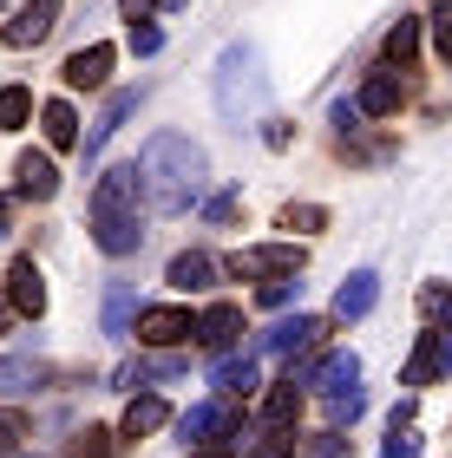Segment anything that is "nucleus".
<instances>
[{
    "label": "nucleus",
    "mask_w": 452,
    "mask_h": 458,
    "mask_svg": "<svg viewBox=\"0 0 452 458\" xmlns=\"http://www.w3.org/2000/svg\"><path fill=\"white\" fill-rule=\"evenodd\" d=\"M59 7H66V0H27V7H20L7 27H0V47L7 53H27V47H39V39H47L53 27H59Z\"/></svg>",
    "instance_id": "nucleus-5"
},
{
    "label": "nucleus",
    "mask_w": 452,
    "mask_h": 458,
    "mask_svg": "<svg viewBox=\"0 0 452 458\" xmlns=\"http://www.w3.org/2000/svg\"><path fill=\"white\" fill-rule=\"evenodd\" d=\"M158 7H183V0H158Z\"/></svg>",
    "instance_id": "nucleus-43"
},
{
    "label": "nucleus",
    "mask_w": 452,
    "mask_h": 458,
    "mask_svg": "<svg viewBox=\"0 0 452 458\" xmlns=\"http://www.w3.org/2000/svg\"><path fill=\"white\" fill-rule=\"evenodd\" d=\"M262 144H269V151H289V124L269 118V124H262Z\"/></svg>",
    "instance_id": "nucleus-37"
},
{
    "label": "nucleus",
    "mask_w": 452,
    "mask_h": 458,
    "mask_svg": "<svg viewBox=\"0 0 452 458\" xmlns=\"http://www.w3.org/2000/svg\"><path fill=\"white\" fill-rule=\"evenodd\" d=\"M158 47H164V33L151 20H132V53H158Z\"/></svg>",
    "instance_id": "nucleus-34"
},
{
    "label": "nucleus",
    "mask_w": 452,
    "mask_h": 458,
    "mask_svg": "<svg viewBox=\"0 0 452 458\" xmlns=\"http://www.w3.org/2000/svg\"><path fill=\"white\" fill-rule=\"evenodd\" d=\"M7 315H13V308H7V301H0V335H7Z\"/></svg>",
    "instance_id": "nucleus-42"
},
{
    "label": "nucleus",
    "mask_w": 452,
    "mask_h": 458,
    "mask_svg": "<svg viewBox=\"0 0 452 458\" xmlns=\"http://www.w3.org/2000/svg\"><path fill=\"white\" fill-rule=\"evenodd\" d=\"M138 171L132 164H112L106 177H98L92 191V242L106 249V256H132L138 242H145V229H138Z\"/></svg>",
    "instance_id": "nucleus-2"
},
{
    "label": "nucleus",
    "mask_w": 452,
    "mask_h": 458,
    "mask_svg": "<svg viewBox=\"0 0 452 458\" xmlns=\"http://www.w3.org/2000/svg\"><path fill=\"white\" fill-rule=\"evenodd\" d=\"M138 341L145 347H183L191 341V308H138Z\"/></svg>",
    "instance_id": "nucleus-10"
},
{
    "label": "nucleus",
    "mask_w": 452,
    "mask_h": 458,
    "mask_svg": "<svg viewBox=\"0 0 452 458\" xmlns=\"http://www.w3.org/2000/svg\"><path fill=\"white\" fill-rule=\"evenodd\" d=\"M295 276H302V268H289V276H262L256 301H262V308H289V301L302 295V282H295Z\"/></svg>",
    "instance_id": "nucleus-25"
},
{
    "label": "nucleus",
    "mask_w": 452,
    "mask_h": 458,
    "mask_svg": "<svg viewBox=\"0 0 452 458\" xmlns=\"http://www.w3.org/2000/svg\"><path fill=\"white\" fill-rule=\"evenodd\" d=\"M79 458H118V432L112 426H86L79 432Z\"/></svg>",
    "instance_id": "nucleus-29"
},
{
    "label": "nucleus",
    "mask_w": 452,
    "mask_h": 458,
    "mask_svg": "<svg viewBox=\"0 0 452 458\" xmlns=\"http://www.w3.org/2000/svg\"><path fill=\"white\" fill-rule=\"evenodd\" d=\"M13 177H20V197H27V203H47L59 191V171H53L47 151H27V157L13 164Z\"/></svg>",
    "instance_id": "nucleus-15"
},
{
    "label": "nucleus",
    "mask_w": 452,
    "mask_h": 458,
    "mask_svg": "<svg viewBox=\"0 0 452 458\" xmlns=\"http://www.w3.org/2000/svg\"><path fill=\"white\" fill-rule=\"evenodd\" d=\"M433 47H439V59H452V0L433 7Z\"/></svg>",
    "instance_id": "nucleus-33"
},
{
    "label": "nucleus",
    "mask_w": 452,
    "mask_h": 458,
    "mask_svg": "<svg viewBox=\"0 0 452 458\" xmlns=\"http://www.w3.org/2000/svg\"><path fill=\"white\" fill-rule=\"evenodd\" d=\"M289 268H302L295 242H256V249H236L230 256V276H289Z\"/></svg>",
    "instance_id": "nucleus-9"
},
{
    "label": "nucleus",
    "mask_w": 452,
    "mask_h": 458,
    "mask_svg": "<svg viewBox=\"0 0 452 458\" xmlns=\"http://www.w3.org/2000/svg\"><path fill=\"white\" fill-rule=\"evenodd\" d=\"M125 315H132V288H112V301H106V327L112 335H125Z\"/></svg>",
    "instance_id": "nucleus-32"
},
{
    "label": "nucleus",
    "mask_w": 452,
    "mask_h": 458,
    "mask_svg": "<svg viewBox=\"0 0 452 458\" xmlns=\"http://www.w3.org/2000/svg\"><path fill=\"white\" fill-rule=\"evenodd\" d=\"M33 118V92L27 86H0V131H20Z\"/></svg>",
    "instance_id": "nucleus-23"
},
{
    "label": "nucleus",
    "mask_w": 452,
    "mask_h": 458,
    "mask_svg": "<svg viewBox=\"0 0 452 458\" xmlns=\"http://www.w3.org/2000/svg\"><path fill=\"white\" fill-rule=\"evenodd\" d=\"M236 203H243L236 191H217L210 203H203V216H210V223H230V216H236Z\"/></svg>",
    "instance_id": "nucleus-35"
},
{
    "label": "nucleus",
    "mask_w": 452,
    "mask_h": 458,
    "mask_svg": "<svg viewBox=\"0 0 452 458\" xmlns=\"http://www.w3.org/2000/svg\"><path fill=\"white\" fill-rule=\"evenodd\" d=\"M380 458H420V439H414V426H394V432H387Z\"/></svg>",
    "instance_id": "nucleus-31"
},
{
    "label": "nucleus",
    "mask_w": 452,
    "mask_h": 458,
    "mask_svg": "<svg viewBox=\"0 0 452 458\" xmlns=\"http://www.w3.org/2000/svg\"><path fill=\"white\" fill-rule=\"evenodd\" d=\"M210 380H217V400H250V393L262 386V380H256V360H250V353H243V360H223V367L210 373Z\"/></svg>",
    "instance_id": "nucleus-19"
},
{
    "label": "nucleus",
    "mask_w": 452,
    "mask_h": 458,
    "mask_svg": "<svg viewBox=\"0 0 452 458\" xmlns=\"http://www.w3.org/2000/svg\"><path fill=\"white\" fill-rule=\"evenodd\" d=\"M439 373H446V327L426 321L420 341H414V360H406V373H400V386H433Z\"/></svg>",
    "instance_id": "nucleus-8"
},
{
    "label": "nucleus",
    "mask_w": 452,
    "mask_h": 458,
    "mask_svg": "<svg viewBox=\"0 0 452 458\" xmlns=\"http://www.w3.org/2000/svg\"><path fill=\"white\" fill-rule=\"evenodd\" d=\"M400 72L394 66H380V72H367V86H361V98H354V106H361V118H394L400 112Z\"/></svg>",
    "instance_id": "nucleus-12"
},
{
    "label": "nucleus",
    "mask_w": 452,
    "mask_h": 458,
    "mask_svg": "<svg viewBox=\"0 0 452 458\" xmlns=\"http://www.w3.org/2000/svg\"><path fill=\"white\" fill-rule=\"evenodd\" d=\"M321 335V321L315 315H295V321H276L269 335H262V353H295V347H308Z\"/></svg>",
    "instance_id": "nucleus-18"
},
{
    "label": "nucleus",
    "mask_w": 452,
    "mask_h": 458,
    "mask_svg": "<svg viewBox=\"0 0 452 458\" xmlns=\"http://www.w3.org/2000/svg\"><path fill=\"white\" fill-rule=\"evenodd\" d=\"M39 124H47V144H53V151H72V144H79V112L66 106V98H53V106L39 112Z\"/></svg>",
    "instance_id": "nucleus-20"
},
{
    "label": "nucleus",
    "mask_w": 452,
    "mask_h": 458,
    "mask_svg": "<svg viewBox=\"0 0 452 458\" xmlns=\"http://www.w3.org/2000/svg\"><path fill=\"white\" fill-rule=\"evenodd\" d=\"M132 171H138V197H145V210L183 216V210L203 197L210 164H203V151H197L183 131H158V138H145V151H138Z\"/></svg>",
    "instance_id": "nucleus-1"
},
{
    "label": "nucleus",
    "mask_w": 452,
    "mask_h": 458,
    "mask_svg": "<svg viewBox=\"0 0 452 458\" xmlns=\"http://www.w3.org/2000/svg\"><path fill=\"white\" fill-rule=\"evenodd\" d=\"M335 124H341V131H361V106H347V98H341V106H335Z\"/></svg>",
    "instance_id": "nucleus-39"
},
{
    "label": "nucleus",
    "mask_w": 452,
    "mask_h": 458,
    "mask_svg": "<svg viewBox=\"0 0 452 458\" xmlns=\"http://www.w3.org/2000/svg\"><path fill=\"white\" fill-rule=\"evenodd\" d=\"M210 92H217V112L243 131V118L262 106V53L256 47H223L217 53V72H210Z\"/></svg>",
    "instance_id": "nucleus-3"
},
{
    "label": "nucleus",
    "mask_w": 452,
    "mask_h": 458,
    "mask_svg": "<svg viewBox=\"0 0 452 458\" xmlns=\"http://www.w3.org/2000/svg\"><path fill=\"white\" fill-rule=\"evenodd\" d=\"M112 47H106V39H92V47H79L72 59H66V86L72 92H98V86H106V79H112Z\"/></svg>",
    "instance_id": "nucleus-11"
},
{
    "label": "nucleus",
    "mask_w": 452,
    "mask_h": 458,
    "mask_svg": "<svg viewBox=\"0 0 452 458\" xmlns=\"http://www.w3.org/2000/svg\"><path fill=\"white\" fill-rule=\"evenodd\" d=\"M236 335H243V308H236V301H210V308L191 321V341L210 347V353H230Z\"/></svg>",
    "instance_id": "nucleus-7"
},
{
    "label": "nucleus",
    "mask_w": 452,
    "mask_h": 458,
    "mask_svg": "<svg viewBox=\"0 0 452 458\" xmlns=\"http://www.w3.org/2000/svg\"><path fill=\"white\" fill-rule=\"evenodd\" d=\"M282 229L315 236V229H328V210H321V203H289V210H282Z\"/></svg>",
    "instance_id": "nucleus-28"
},
{
    "label": "nucleus",
    "mask_w": 452,
    "mask_h": 458,
    "mask_svg": "<svg viewBox=\"0 0 452 458\" xmlns=\"http://www.w3.org/2000/svg\"><path fill=\"white\" fill-rule=\"evenodd\" d=\"M171 426V406L158 400V393H138V400L125 406V420H118V439H145V432Z\"/></svg>",
    "instance_id": "nucleus-16"
},
{
    "label": "nucleus",
    "mask_w": 452,
    "mask_h": 458,
    "mask_svg": "<svg viewBox=\"0 0 452 458\" xmlns=\"http://www.w3.org/2000/svg\"><path fill=\"white\" fill-rule=\"evenodd\" d=\"M321 400H328V426H354L361 420V386H341V393H321Z\"/></svg>",
    "instance_id": "nucleus-26"
},
{
    "label": "nucleus",
    "mask_w": 452,
    "mask_h": 458,
    "mask_svg": "<svg viewBox=\"0 0 452 458\" xmlns=\"http://www.w3.org/2000/svg\"><path fill=\"white\" fill-rule=\"evenodd\" d=\"M420 315H426V321H439V315H446V288H439V282L420 295Z\"/></svg>",
    "instance_id": "nucleus-36"
},
{
    "label": "nucleus",
    "mask_w": 452,
    "mask_h": 458,
    "mask_svg": "<svg viewBox=\"0 0 452 458\" xmlns=\"http://www.w3.org/2000/svg\"><path fill=\"white\" fill-rule=\"evenodd\" d=\"M302 458H354V439H347L341 426H328L315 439H302Z\"/></svg>",
    "instance_id": "nucleus-24"
},
{
    "label": "nucleus",
    "mask_w": 452,
    "mask_h": 458,
    "mask_svg": "<svg viewBox=\"0 0 452 458\" xmlns=\"http://www.w3.org/2000/svg\"><path fill=\"white\" fill-rule=\"evenodd\" d=\"M7 308L27 315V321L47 315V276H39L33 256H13V268H7Z\"/></svg>",
    "instance_id": "nucleus-6"
},
{
    "label": "nucleus",
    "mask_w": 452,
    "mask_h": 458,
    "mask_svg": "<svg viewBox=\"0 0 452 458\" xmlns=\"http://www.w3.org/2000/svg\"><path fill=\"white\" fill-rule=\"evenodd\" d=\"M250 458H295V426H269V432L250 445Z\"/></svg>",
    "instance_id": "nucleus-27"
},
{
    "label": "nucleus",
    "mask_w": 452,
    "mask_h": 458,
    "mask_svg": "<svg viewBox=\"0 0 452 458\" xmlns=\"http://www.w3.org/2000/svg\"><path fill=\"white\" fill-rule=\"evenodd\" d=\"M414 53H420V20H406V13H400L394 27H387V66H400V72H406V66H414Z\"/></svg>",
    "instance_id": "nucleus-22"
},
{
    "label": "nucleus",
    "mask_w": 452,
    "mask_h": 458,
    "mask_svg": "<svg viewBox=\"0 0 452 458\" xmlns=\"http://www.w3.org/2000/svg\"><path fill=\"white\" fill-rule=\"evenodd\" d=\"M191 458H236V445H223V439H203Z\"/></svg>",
    "instance_id": "nucleus-40"
},
{
    "label": "nucleus",
    "mask_w": 452,
    "mask_h": 458,
    "mask_svg": "<svg viewBox=\"0 0 452 458\" xmlns=\"http://www.w3.org/2000/svg\"><path fill=\"white\" fill-rule=\"evenodd\" d=\"M20 439H27V412L0 406V458H7V452H20Z\"/></svg>",
    "instance_id": "nucleus-30"
},
{
    "label": "nucleus",
    "mask_w": 452,
    "mask_h": 458,
    "mask_svg": "<svg viewBox=\"0 0 452 458\" xmlns=\"http://www.w3.org/2000/svg\"><path fill=\"white\" fill-rule=\"evenodd\" d=\"M374 301H380V276L374 268H354V276L341 282V295H335V321H361Z\"/></svg>",
    "instance_id": "nucleus-13"
},
{
    "label": "nucleus",
    "mask_w": 452,
    "mask_h": 458,
    "mask_svg": "<svg viewBox=\"0 0 452 458\" xmlns=\"http://www.w3.org/2000/svg\"><path fill=\"white\" fill-rule=\"evenodd\" d=\"M132 112H138V92H112V98H106V112H98V124H92L86 138H79V151H86V164H92L98 151H106V138H112V131H118V124H125Z\"/></svg>",
    "instance_id": "nucleus-14"
},
{
    "label": "nucleus",
    "mask_w": 452,
    "mask_h": 458,
    "mask_svg": "<svg viewBox=\"0 0 452 458\" xmlns=\"http://www.w3.org/2000/svg\"><path fill=\"white\" fill-rule=\"evenodd\" d=\"M118 13H125V20H151L158 0H118Z\"/></svg>",
    "instance_id": "nucleus-38"
},
{
    "label": "nucleus",
    "mask_w": 452,
    "mask_h": 458,
    "mask_svg": "<svg viewBox=\"0 0 452 458\" xmlns=\"http://www.w3.org/2000/svg\"><path fill=\"white\" fill-rule=\"evenodd\" d=\"M295 412H302V386L295 380H276L269 400H262V426H295Z\"/></svg>",
    "instance_id": "nucleus-21"
},
{
    "label": "nucleus",
    "mask_w": 452,
    "mask_h": 458,
    "mask_svg": "<svg viewBox=\"0 0 452 458\" xmlns=\"http://www.w3.org/2000/svg\"><path fill=\"white\" fill-rule=\"evenodd\" d=\"M13 236V223H7V197H0V242H7Z\"/></svg>",
    "instance_id": "nucleus-41"
},
{
    "label": "nucleus",
    "mask_w": 452,
    "mask_h": 458,
    "mask_svg": "<svg viewBox=\"0 0 452 458\" xmlns=\"http://www.w3.org/2000/svg\"><path fill=\"white\" fill-rule=\"evenodd\" d=\"M164 282H171V288H183V295H191V288H210V282H217V262L203 256V249H183V256H171Z\"/></svg>",
    "instance_id": "nucleus-17"
},
{
    "label": "nucleus",
    "mask_w": 452,
    "mask_h": 458,
    "mask_svg": "<svg viewBox=\"0 0 452 458\" xmlns=\"http://www.w3.org/2000/svg\"><path fill=\"white\" fill-rule=\"evenodd\" d=\"M236 432H243V420H236V400H203V406H191V412L177 420V439H183V445H203V439L236 445Z\"/></svg>",
    "instance_id": "nucleus-4"
}]
</instances>
